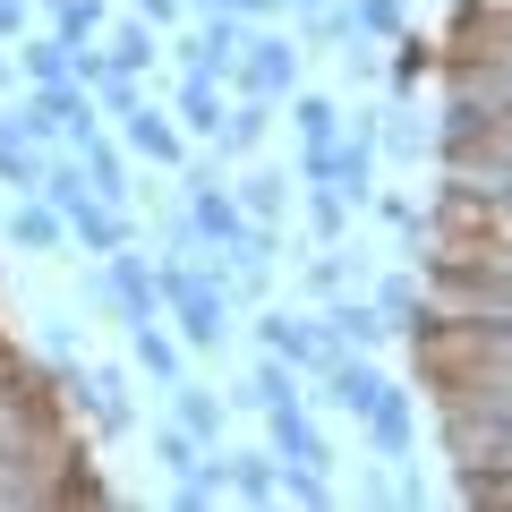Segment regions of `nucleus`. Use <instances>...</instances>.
Returning a JSON list of instances; mask_svg holds the SVG:
<instances>
[{
    "label": "nucleus",
    "instance_id": "11",
    "mask_svg": "<svg viewBox=\"0 0 512 512\" xmlns=\"http://www.w3.org/2000/svg\"><path fill=\"white\" fill-rule=\"evenodd\" d=\"M265 444H274V461H308V470H333V444H325V427L308 419V402L265 410Z\"/></svg>",
    "mask_w": 512,
    "mask_h": 512
},
{
    "label": "nucleus",
    "instance_id": "34",
    "mask_svg": "<svg viewBox=\"0 0 512 512\" xmlns=\"http://www.w3.org/2000/svg\"><path fill=\"white\" fill-rule=\"evenodd\" d=\"M367 205H376V214L393 222V231H402V239H427V205H410V197H384V188H376V197H367Z\"/></svg>",
    "mask_w": 512,
    "mask_h": 512
},
{
    "label": "nucleus",
    "instance_id": "25",
    "mask_svg": "<svg viewBox=\"0 0 512 512\" xmlns=\"http://www.w3.org/2000/svg\"><path fill=\"white\" fill-rule=\"evenodd\" d=\"M43 18H52L60 43H103V0H43Z\"/></svg>",
    "mask_w": 512,
    "mask_h": 512
},
{
    "label": "nucleus",
    "instance_id": "23",
    "mask_svg": "<svg viewBox=\"0 0 512 512\" xmlns=\"http://www.w3.org/2000/svg\"><path fill=\"white\" fill-rule=\"evenodd\" d=\"M231 197H239V214H248V222H282V214H291V171H248Z\"/></svg>",
    "mask_w": 512,
    "mask_h": 512
},
{
    "label": "nucleus",
    "instance_id": "4",
    "mask_svg": "<svg viewBox=\"0 0 512 512\" xmlns=\"http://www.w3.org/2000/svg\"><path fill=\"white\" fill-rule=\"evenodd\" d=\"M120 146L137 154V163H154V171H188V137H180V120H171L154 94L137 111H120Z\"/></svg>",
    "mask_w": 512,
    "mask_h": 512
},
{
    "label": "nucleus",
    "instance_id": "16",
    "mask_svg": "<svg viewBox=\"0 0 512 512\" xmlns=\"http://www.w3.org/2000/svg\"><path fill=\"white\" fill-rule=\"evenodd\" d=\"M128 359L146 367L154 384H180V376H188V342H180V333H163V316L128 325Z\"/></svg>",
    "mask_w": 512,
    "mask_h": 512
},
{
    "label": "nucleus",
    "instance_id": "17",
    "mask_svg": "<svg viewBox=\"0 0 512 512\" xmlns=\"http://www.w3.org/2000/svg\"><path fill=\"white\" fill-rule=\"evenodd\" d=\"M163 393H171V419H180L188 436L214 453V444H222V393H214V384H188V376H180V384H163Z\"/></svg>",
    "mask_w": 512,
    "mask_h": 512
},
{
    "label": "nucleus",
    "instance_id": "27",
    "mask_svg": "<svg viewBox=\"0 0 512 512\" xmlns=\"http://www.w3.org/2000/svg\"><path fill=\"white\" fill-rule=\"evenodd\" d=\"M222 495H231V487H222V461H197V470L171 478V504H188V512H214Z\"/></svg>",
    "mask_w": 512,
    "mask_h": 512
},
{
    "label": "nucleus",
    "instance_id": "37",
    "mask_svg": "<svg viewBox=\"0 0 512 512\" xmlns=\"http://www.w3.org/2000/svg\"><path fill=\"white\" fill-rule=\"evenodd\" d=\"M188 9H197V18H214V9H231V0H188Z\"/></svg>",
    "mask_w": 512,
    "mask_h": 512
},
{
    "label": "nucleus",
    "instance_id": "12",
    "mask_svg": "<svg viewBox=\"0 0 512 512\" xmlns=\"http://www.w3.org/2000/svg\"><path fill=\"white\" fill-rule=\"evenodd\" d=\"M274 137V103H256V94H239V103H222V128L205 137L214 146V163H248L256 146Z\"/></svg>",
    "mask_w": 512,
    "mask_h": 512
},
{
    "label": "nucleus",
    "instance_id": "15",
    "mask_svg": "<svg viewBox=\"0 0 512 512\" xmlns=\"http://www.w3.org/2000/svg\"><path fill=\"white\" fill-rule=\"evenodd\" d=\"M43 171H52V163H43V146L0 111V188H9V197H43Z\"/></svg>",
    "mask_w": 512,
    "mask_h": 512
},
{
    "label": "nucleus",
    "instance_id": "26",
    "mask_svg": "<svg viewBox=\"0 0 512 512\" xmlns=\"http://www.w3.org/2000/svg\"><path fill=\"white\" fill-rule=\"evenodd\" d=\"M367 299L384 308V325H393V333H410V325H419V308H427V291H419L410 274H384V282H376Z\"/></svg>",
    "mask_w": 512,
    "mask_h": 512
},
{
    "label": "nucleus",
    "instance_id": "5",
    "mask_svg": "<svg viewBox=\"0 0 512 512\" xmlns=\"http://www.w3.org/2000/svg\"><path fill=\"white\" fill-rule=\"evenodd\" d=\"M214 461H222V487H231V504H282V461H274V444H214Z\"/></svg>",
    "mask_w": 512,
    "mask_h": 512
},
{
    "label": "nucleus",
    "instance_id": "19",
    "mask_svg": "<svg viewBox=\"0 0 512 512\" xmlns=\"http://www.w3.org/2000/svg\"><path fill=\"white\" fill-rule=\"evenodd\" d=\"M291 120H299V146L308 154H333V137H342V103L316 86H291Z\"/></svg>",
    "mask_w": 512,
    "mask_h": 512
},
{
    "label": "nucleus",
    "instance_id": "8",
    "mask_svg": "<svg viewBox=\"0 0 512 512\" xmlns=\"http://www.w3.org/2000/svg\"><path fill=\"white\" fill-rule=\"evenodd\" d=\"M69 154L86 163L94 197H111V205H128V197H137V180H128V154L103 137V120H86V128H77V137H69Z\"/></svg>",
    "mask_w": 512,
    "mask_h": 512
},
{
    "label": "nucleus",
    "instance_id": "21",
    "mask_svg": "<svg viewBox=\"0 0 512 512\" xmlns=\"http://www.w3.org/2000/svg\"><path fill=\"white\" fill-rule=\"evenodd\" d=\"M239 402H256V410H291V402H308V393H299V367L265 350V359L248 367V393H239Z\"/></svg>",
    "mask_w": 512,
    "mask_h": 512
},
{
    "label": "nucleus",
    "instance_id": "30",
    "mask_svg": "<svg viewBox=\"0 0 512 512\" xmlns=\"http://www.w3.org/2000/svg\"><path fill=\"white\" fill-rule=\"evenodd\" d=\"M154 461H163V470H171V478H180V470H197V461H205V444H197V436H188V427H180V419H163V427H154Z\"/></svg>",
    "mask_w": 512,
    "mask_h": 512
},
{
    "label": "nucleus",
    "instance_id": "36",
    "mask_svg": "<svg viewBox=\"0 0 512 512\" xmlns=\"http://www.w3.org/2000/svg\"><path fill=\"white\" fill-rule=\"evenodd\" d=\"M128 9H137L146 26H180L188 18V0H128Z\"/></svg>",
    "mask_w": 512,
    "mask_h": 512
},
{
    "label": "nucleus",
    "instance_id": "38",
    "mask_svg": "<svg viewBox=\"0 0 512 512\" xmlns=\"http://www.w3.org/2000/svg\"><path fill=\"white\" fill-rule=\"evenodd\" d=\"M0 86H9V60H0Z\"/></svg>",
    "mask_w": 512,
    "mask_h": 512
},
{
    "label": "nucleus",
    "instance_id": "33",
    "mask_svg": "<svg viewBox=\"0 0 512 512\" xmlns=\"http://www.w3.org/2000/svg\"><path fill=\"white\" fill-rule=\"evenodd\" d=\"M359 26H350V9H316L308 18V35H299V52H325V43H350Z\"/></svg>",
    "mask_w": 512,
    "mask_h": 512
},
{
    "label": "nucleus",
    "instance_id": "3",
    "mask_svg": "<svg viewBox=\"0 0 512 512\" xmlns=\"http://www.w3.org/2000/svg\"><path fill=\"white\" fill-rule=\"evenodd\" d=\"M69 402H77V419H86L94 436H128V427H137V402H128V376H120V367L77 359L69 367Z\"/></svg>",
    "mask_w": 512,
    "mask_h": 512
},
{
    "label": "nucleus",
    "instance_id": "28",
    "mask_svg": "<svg viewBox=\"0 0 512 512\" xmlns=\"http://www.w3.org/2000/svg\"><path fill=\"white\" fill-rule=\"evenodd\" d=\"M350 26H359L367 43H402V35H410L402 0H350Z\"/></svg>",
    "mask_w": 512,
    "mask_h": 512
},
{
    "label": "nucleus",
    "instance_id": "2",
    "mask_svg": "<svg viewBox=\"0 0 512 512\" xmlns=\"http://www.w3.org/2000/svg\"><path fill=\"white\" fill-rule=\"evenodd\" d=\"M256 350L291 359L299 376H325V367L342 359V342L325 333V316H291V308H265V316H256Z\"/></svg>",
    "mask_w": 512,
    "mask_h": 512
},
{
    "label": "nucleus",
    "instance_id": "20",
    "mask_svg": "<svg viewBox=\"0 0 512 512\" xmlns=\"http://www.w3.org/2000/svg\"><path fill=\"white\" fill-rule=\"evenodd\" d=\"M376 154H393V163H427V154H444V137H427L419 111H376Z\"/></svg>",
    "mask_w": 512,
    "mask_h": 512
},
{
    "label": "nucleus",
    "instance_id": "32",
    "mask_svg": "<svg viewBox=\"0 0 512 512\" xmlns=\"http://www.w3.org/2000/svg\"><path fill=\"white\" fill-rule=\"evenodd\" d=\"M282 504H333V470H308V461H282Z\"/></svg>",
    "mask_w": 512,
    "mask_h": 512
},
{
    "label": "nucleus",
    "instance_id": "35",
    "mask_svg": "<svg viewBox=\"0 0 512 512\" xmlns=\"http://www.w3.org/2000/svg\"><path fill=\"white\" fill-rule=\"evenodd\" d=\"M35 35V0H0V43Z\"/></svg>",
    "mask_w": 512,
    "mask_h": 512
},
{
    "label": "nucleus",
    "instance_id": "24",
    "mask_svg": "<svg viewBox=\"0 0 512 512\" xmlns=\"http://www.w3.org/2000/svg\"><path fill=\"white\" fill-rule=\"evenodd\" d=\"M18 52H26V77H35V86L77 77V43H60V35H18Z\"/></svg>",
    "mask_w": 512,
    "mask_h": 512
},
{
    "label": "nucleus",
    "instance_id": "6",
    "mask_svg": "<svg viewBox=\"0 0 512 512\" xmlns=\"http://www.w3.org/2000/svg\"><path fill=\"white\" fill-rule=\"evenodd\" d=\"M239 43H248V18H239V9H214V18H197V35L180 43V60H188V77H231Z\"/></svg>",
    "mask_w": 512,
    "mask_h": 512
},
{
    "label": "nucleus",
    "instance_id": "7",
    "mask_svg": "<svg viewBox=\"0 0 512 512\" xmlns=\"http://www.w3.org/2000/svg\"><path fill=\"white\" fill-rule=\"evenodd\" d=\"M367 444H376L384 461H410V444H419V393H402V384H384L376 410H367Z\"/></svg>",
    "mask_w": 512,
    "mask_h": 512
},
{
    "label": "nucleus",
    "instance_id": "1",
    "mask_svg": "<svg viewBox=\"0 0 512 512\" xmlns=\"http://www.w3.org/2000/svg\"><path fill=\"white\" fill-rule=\"evenodd\" d=\"M222 86H231V94H256V103H291V86H299V43H291V35H248Z\"/></svg>",
    "mask_w": 512,
    "mask_h": 512
},
{
    "label": "nucleus",
    "instance_id": "14",
    "mask_svg": "<svg viewBox=\"0 0 512 512\" xmlns=\"http://www.w3.org/2000/svg\"><path fill=\"white\" fill-rule=\"evenodd\" d=\"M60 222H69V239H77L86 256H111V248H128V205H111V197H77Z\"/></svg>",
    "mask_w": 512,
    "mask_h": 512
},
{
    "label": "nucleus",
    "instance_id": "13",
    "mask_svg": "<svg viewBox=\"0 0 512 512\" xmlns=\"http://www.w3.org/2000/svg\"><path fill=\"white\" fill-rule=\"evenodd\" d=\"M325 333L342 350H384V342H393V325H384V308L367 291H333L325 299Z\"/></svg>",
    "mask_w": 512,
    "mask_h": 512
},
{
    "label": "nucleus",
    "instance_id": "22",
    "mask_svg": "<svg viewBox=\"0 0 512 512\" xmlns=\"http://www.w3.org/2000/svg\"><path fill=\"white\" fill-rule=\"evenodd\" d=\"M103 60H111V69H128V77H146L154 60H163V43H154L146 18H128V26H103Z\"/></svg>",
    "mask_w": 512,
    "mask_h": 512
},
{
    "label": "nucleus",
    "instance_id": "18",
    "mask_svg": "<svg viewBox=\"0 0 512 512\" xmlns=\"http://www.w3.org/2000/svg\"><path fill=\"white\" fill-rule=\"evenodd\" d=\"M171 120H180V137H214L222 128V77H180L171 86Z\"/></svg>",
    "mask_w": 512,
    "mask_h": 512
},
{
    "label": "nucleus",
    "instance_id": "10",
    "mask_svg": "<svg viewBox=\"0 0 512 512\" xmlns=\"http://www.w3.org/2000/svg\"><path fill=\"white\" fill-rule=\"evenodd\" d=\"M384 393V367L367 359V350H342V359L325 367V410H342V419H367Z\"/></svg>",
    "mask_w": 512,
    "mask_h": 512
},
{
    "label": "nucleus",
    "instance_id": "31",
    "mask_svg": "<svg viewBox=\"0 0 512 512\" xmlns=\"http://www.w3.org/2000/svg\"><path fill=\"white\" fill-rule=\"evenodd\" d=\"M35 342H43V359H52V367H77V359H86V342H77V325H69V316H60V308H43L35 316Z\"/></svg>",
    "mask_w": 512,
    "mask_h": 512
},
{
    "label": "nucleus",
    "instance_id": "29",
    "mask_svg": "<svg viewBox=\"0 0 512 512\" xmlns=\"http://www.w3.org/2000/svg\"><path fill=\"white\" fill-rule=\"evenodd\" d=\"M86 94H94V111H103V120H120V111H137V103H146V77H128V69H103Z\"/></svg>",
    "mask_w": 512,
    "mask_h": 512
},
{
    "label": "nucleus",
    "instance_id": "9",
    "mask_svg": "<svg viewBox=\"0 0 512 512\" xmlns=\"http://www.w3.org/2000/svg\"><path fill=\"white\" fill-rule=\"evenodd\" d=\"M0 239H9L18 256H52V248H69V222H60L52 197H18L9 214H0Z\"/></svg>",
    "mask_w": 512,
    "mask_h": 512
}]
</instances>
